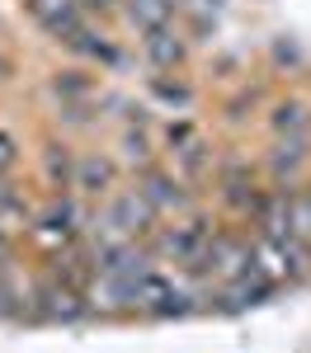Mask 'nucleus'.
<instances>
[{
  "label": "nucleus",
  "instance_id": "1",
  "mask_svg": "<svg viewBox=\"0 0 311 353\" xmlns=\"http://www.w3.org/2000/svg\"><path fill=\"white\" fill-rule=\"evenodd\" d=\"M151 217V203L141 198V193H128V198H118L109 208V217H104V226H109L113 236H128V231H137L141 221Z\"/></svg>",
  "mask_w": 311,
  "mask_h": 353
},
{
  "label": "nucleus",
  "instance_id": "2",
  "mask_svg": "<svg viewBox=\"0 0 311 353\" xmlns=\"http://www.w3.org/2000/svg\"><path fill=\"white\" fill-rule=\"evenodd\" d=\"M250 273H241V278L231 283V292H226V301H231V306H254V301L269 292V278H250Z\"/></svg>",
  "mask_w": 311,
  "mask_h": 353
},
{
  "label": "nucleus",
  "instance_id": "3",
  "mask_svg": "<svg viewBox=\"0 0 311 353\" xmlns=\"http://www.w3.org/2000/svg\"><path fill=\"white\" fill-rule=\"evenodd\" d=\"M302 161H307V137H288V141H279V151H274V170H279V174L297 170Z\"/></svg>",
  "mask_w": 311,
  "mask_h": 353
},
{
  "label": "nucleus",
  "instance_id": "4",
  "mask_svg": "<svg viewBox=\"0 0 311 353\" xmlns=\"http://www.w3.org/2000/svg\"><path fill=\"white\" fill-rule=\"evenodd\" d=\"M203 236H208V231H203V221H194V226H189V231H179V236L170 231V236H165L161 245H165L170 254H194L198 245H203Z\"/></svg>",
  "mask_w": 311,
  "mask_h": 353
},
{
  "label": "nucleus",
  "instance_id": "5",
  "mask_svg": "<svg viewBox=\"0 0 311 353\" xmlns=\"http://www.w3.org/2000/svg\"><path fill=\"white\" fill-rule=\"evenodd\" d=\"M141 198H146V203H156V208H170V203L179 208V203H184V193H174V184H165V179H151Z\"/></svg>",
  "mask_w": 311,
  "mask_h": 353
},
{
  "label": "nucleus",
  "instance_id": "6",
  "mask_svg": "<svg viewBox=\"0 0 311 353\" xmlns=\"http://www.w3.org/2000/svg\"><path fill=\"white\" fill-rule=\"evenodd\" d=\"M81 184H85V189L109 184V165H104V161H85V165H81Z\"/></svg>",
  "mask_w": 311,
  "mask_h": 353
},
{
  "label": "nucleus",
  "instance_id": "7",
  "mask_svg": "<svg viewBox=\"0 0 311 353\" xmlns=\"http://www.w3.org/2000/svg\"><path fill=\"white\" fill-rule=\"evenodd\" d=\"M132 10H137V14H141V19H146V24H161V19H165V10H161L156 0H137Z\"/></svg>",
  "mask_w": 311,
  "mask_h": 353
},
{
  "label": "nucleus",
  "instance_id": "8",
  "mask_svg": "<svg viewBox=\"0 0 311 353\" xmlns=\"http://www.w3.org/2000/svg\"><path fill=\"white\" fill-rule=\"evenodd\" d=\"M279 128H302V109H283L279 113Z\"/></svg>",
  "mask_w": 311,
  "mask_h": 353
},
{
  "label": "nucleus",
  "instance_id": "9",
  "mask_svg": "<svg viewBox=\"0 0 311 353\" xmlns=\"http://www.w3.org/2000/svg\"><path fill=\"white\" fill-rule=\"evenodd\" d=\"M10 161H14V141H10V137L0 132V170H5Z\"/></svg>",
  "mask_w": 311,
  "mask_h": 353
}]
</instances>
